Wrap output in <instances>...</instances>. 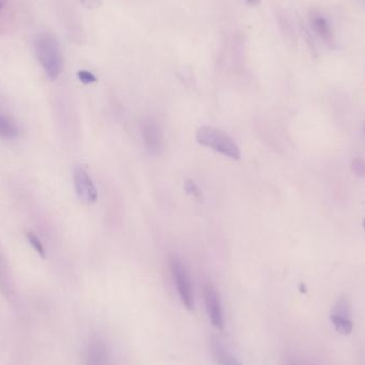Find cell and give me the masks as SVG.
Returning <instances> with one entry per match:
<instances>
[{"mask_svg": "<svg viewBox=\"0 0 365 365\" xmlns=\"http://www.w3.org/2000/svg\"><path fill=\"white\" fill-rule=\"evenodd\" d=\"M33 47L47 77L51 81H56L65 67V58L57 37L51 33H39L33 40Z\"/></svg>", "mask_w": 365, "mask_h": 365, "instance_id": "cell-1", "label": "cell"}, {"mask_svg": "<svg viewBox=\"0 0 365 365\" xmlns=\"http://www.w3.org/2000/svg\"><path fill=\"white\" fill-rule=\"evenodd\" d=\"M197 143L209 147L223 156L238 161L241 153L237 143L221 129L211 127H201L195 133Z\"/></svg>", "mask_w": 365, "mask_h": 365, "instance_id": "cell-2", "label": "cell"}, {"mask_svg": "<svg viewBox=\"0 0 365 365\" xmlns=\"http://www.w3.org/2000/svg\"><path fill=\"white\" fill-rule=\"evenodd\" d=\"M170 268L181 302L187 310L193 311L195 307V298H193V284L186 267L179 257L172 255L170 257Z\"/></svg>", "mask_w": 365, "mask_h": 365, "instance_id": "cell-3", "label": "cell"}, {"mask_svg": "<svg viewBox=\"0 0 365 365\" xmlns=\"http://www.w3.org/2000/svg\"><path fill=\"white\" fill-rule=\"evenodd\" d=\"M330 322L336 332L348 336L354 330L352 307L348 297L342 296L333 305L330 312Z\"/></svg>", "mask_w": 365, "mask_h": 365, "instance_id": "cell-4", "label": "cell"}, {"mask_svg": "<svg viewBox=\"0 0 365 365\" xmlns=\"http://www.w3.org/2000/svg\"><path fill=\"white\" fill-rule=\"evenodd\" d=\"M203 297H204L205 307L211 325L218 330L225 328V317H223L222 305L220 296L216 287L211 283H205L203 286Z\"/></svg>", "mask_w": 365, "mask_h": 365, "instance_id": "cell-5", "label": "cell"}, {"mask_svg": "<svg viewBox=\"0 0 365 365\" xmlns=\"http://www.w3.org/2000/svg\"><path fill=\"white\" fill-rule=\"evenodd\" d=\"M74 186L79 200L85 204H95L99 197L97 187L87 171L81 167H76L73 173Z\"/></svg>", "mask_w": 365, "mask_h": 365, "instance_id": "cell-6", "label": "cell"}, {"mask_svg": "<svg viewBox=\"0 0 365 365\" xmlns=\"http://www.w3.org/2000/svg\"><path fill=\"white\" fill-rule=\"evenodd\" d=\"M143 143L151 154L159 155L163 149V133L156 122L152 119H145L141 124Z\"/></svg>", "mask_w": 365, "mask_h": 365, "instance_id": "cell-7", "label": "cell"}, {"mask_svg": "<svg viewBox=\"0 0 365 365\" xmlns=\"http://www.w3.org/2000/svg\"><path fill=\"white\" fill-rule=\"evenodd\" d=\"M108 359V349L103 341L95 339L89 343L85 355L86 365H107Z\"/></svg>", "mask_w": 365, "mask_h": 365, "instance_id": "cell-8", "label": "cell"}, {"mask_svg": "<svg viewBox=\"0 0 365 365\" xmlns=\"http://www.w3.org/2000/svg\"><path fill=\"white\" fill-rule=\"evenodd\" d=\"M211 352L218 365H243V363L232 352H229L218 340L211 342Z\"/></svg>", "mask_w": 365, "mask_h": 365, "instance_id": "cell-9", "label": "cell"}, {"mask_svg": "<svg viewBox=\"0 0 365 365\" xmlns=\"http://www.w3.org/2000/svg\"><path fill=\"white\" fill-rule=\"evenodd\" d=\"M312 26L317 35L325 43L328 44L329 47H332L333 43H334V37H333L332 30H331L328 22L324 17L315 15L312 17Z\"/></svg>", "mask_w": 365, "mask_h": 365, "instance_id": "cell-10", "label": "cell"}, {"mask_svg": "<svg viewBox=\"0 0 365 365\" xmlns=\"http://www.w3.org/2000/svg\"><path fill=\"white\" fill-rule=\"evenodd\" d=\"M19 135L17 125L7 115L0 111V138L14 139Z\"/></svg>", "mask_w": 365, "mask_h": 365, "instance_id": "cell-11", "label": "cell"}, {"mask_svg": "<svg viewBox=\"0 0 365 365\" xmlns=\"http://www.w3.org/2000/svg\"><path fill=\"white\" fill-rule=\"evenodd\" d=\"M184 188L185 191L191 197H195L197 200L202 199V191H201V189L199 188V186L195 184L193 179L185 181Z\"/></svg>", "mask_w": 365, "mask_h": 365, "instance_id": "cell-12", "label": "cell"}, {"mask_svg": "<svg viewBox=\"0 0 365 365\" xmlns=\"http://www.w3.org/2000/svg\"><path fill=\"white\" fill-rule=\"evenodd\" d=\"M27 238L29 241L30 245L33 247L35 251L39 253V255H41L42 257H47L45 254V249H44L43 243L40 241L39 237L37 235L33 234V233L28 232Z\"/></svg>", "mask_w": 365, "mask_h": 365, "instance_id": "cell-13", "label": "cell"}, {"mask_svg": "<svg viewBox=\"0 0 365 365\" xmlns=\"http://www.w3.org/2000/svg\"><path fill=\"white\" fill-rule=\"evenodd\" d=\"M350 167H352V172H354L355 175L360 177H365L364 159H361V157H357V159H355L354 161H352Z\"/></svg>", "mask_w": 365, "mask_h": 365, "instance_id": "cell-14", "label": "cell"}, {"mask_svg": "<svg viewBox=\"0 0 365 365\" xmlns=\"http://www.w3.org/2000/svg\"><path fill=\"white\" fill-rule=\"evenodd\" d=\"M77 76H79V81L85 83V85H89V83L97 81V77H95L91 72L85 71V70L79 71V73H77Z\"/></svg>", "mask_w": 365, "mask_h": 365, "instance_id": "cell-15", "label": "cell"}, {"mask_svg": "<svg viewBox=\"0 0 365 365\" xmlns=\"http://www.w3.org/2000/svg\"><path fill=\"white\" fill-rule=\"evenodd\" d=\"M83 7L87 9H97L101 7L102 0H81Z\"/></svg>", "mask_w": 365, "mask_h": 365, "instance_id": "cell-16", "label": "cell"}, {"mask_svg": "<svg viewBox=\"0 0 365 365\" xmlns=\"http://www.w3.org/2000/svg\"><path fill=\"white\" fill-rule=\"evenodd\" d=\"M287 365H314V364H312V363L306 362V361L292 360L291 361V362H289V364Z\"/></svg>", "mask_w": 365, "mask_h": 365, "instance_id": "cell-17", "label": "cell"}, {"mask_svg": "<svg viewBox=\"0 0 365 365\" xmlns=\"http://www.w3.org/2000/svg\"><path fill=\"white\" fill-rule=\"evenodd\" d=\"M246 1L250 6H257L261 3V0H246Z\"/></svg>", "mask_w": 365, "mask_h": 365, "instance_id": "cell-18", "label": "cell"}, {"mask_svg": "<svg viewBox=\"0 0 365 365\" xmlns=\"http://www.w3.org/2000/svg\"><path fill=\"white\" fill-rule=\"evenodd\" d=\"M3 7V0H0V9Z\"/></svg>", "mask_w": 365, "mask_h": 365, "instance_id": "cell-19", "label": "cell"}, {"mask_svg": "<svg viewBox=\"0 0 365 365\" xmlns=\"http://www.w3.org/2000/svg\"><path fill=\"white\" fill-rule=\"evenodd\" d=\"M363 133H364L365 135V123L363 124Z\"/></svg>", "mask_w": 365, "mask_h": 365, "instance_id": "cell-20", "label": "cell"}, {"mask_svg": "<svg viewBox=\"0 0 365 365\" xmlns=\"http://www.w3.org/2000/svg\"><path fill=\"white\" fill-rule=\"evenodd\" d=\"M363 229H364V231H365V219H364V221H363Z\"/></svg>", "mask_w": 365, "mask_h": 365, "instance_id": "cell-21", "label": "cell"}]
</instances>
